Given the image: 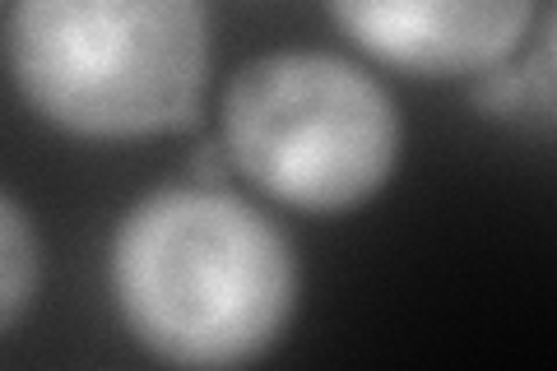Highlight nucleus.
Masks as SVG:
<instances>
[{"mask_svg": "<svg viewBox=\"0 0 557 371\" xmlns=\"http://www.w3.org/2000/svg\"><path fill=\"white\" fill-rule=\"evenodd\" d=\"M108 284L139 348L177 367H237L278 344L298 311V256L251 200L163 186L121 214Z\"/></svg>", "mask_w": 557, "mask_h": 371, "instance_id": "f257e3e1", "label": "nucleus"}, {"mask_svg": "<svg viewBox=\"0 0 557 371\" xmlns=\"http://www.w3.org/2000/svg\"><path fill=\"white\" fill-rule=\"evenodd\" d=\"M10 75L79 139H149L196 121L209 79L205 0H14Z\"/></svg>", "mask_w": 557, "mask_h": 371, "instance_id": "f03ea898", "label": "nucleus"}, {"mask_svg": "<svg viewBox=\"0 0 557 371\" xmlns=\"http://www.w3.org/2000/svg\"><path fill=\"white\" fill-rule=\"evenodd\" d=\"M391 88L335 51H265L223 94L228 168L288 209L344 214L372 200L399 168Z\"/></svg>", "mask_w": 557, "mask_h": 371, "instance_id": "7ed1b4c3", "label": "nucleus"}, {"mask_svg": "<svg viewBox=\"0 0 557 371\" xmlns=\"http://www.w3.org/2000/svg\"><path fill=\"white\" fill-rule=\"evenodd\" d=\"M330 20L381 65L483 75L525 51L539 0H325Z\"/></svg>", "mask_w": 557, "mask_h": 371, "instance_id": "20e7f679", "label": "nucleus"}, {"mask_svg": "<svg viewBox=\"0 0 557 371\" xmlns=\"http://www.w3.org/2000/svg\"><path fill=\"white\" fill-rule=\"evenodd\" d=\"M42 284V246L20 200L0 190V334L33 307Z\"/></svg>", "mask_w": 557, "mask_h": 371, "instance_id": "39448f33", "label": "nucleus"}, {"mask_svg": "<svg viewBox=\"0 0 557 371\" xmlns=\"http://www.w3.org/2000/svg\"><path fill=\"white\" fill-rule=\"evenodd\" d=\"M186 182H196V186H223L228 182V153H223V145H200L196 153H190Z\"/></svg>", "mask_w": 557, "mask_h": 371, "instance_id": "423d86ee", "label": "nucleus"}]
</instances>
